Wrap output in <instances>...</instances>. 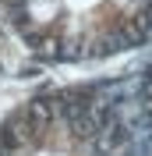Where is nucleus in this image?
<instances>
[{
  "mask_svg": "<svg viewBox=\"0 0 152 156\" xmlns=\"http://www.w3.org/2000/svg\"><path fill=\"white\" fill-rule=\"evenodd\" d=\"M14 36L50 64L106 60L152 39V0H0Z\"/></svg>",
  "mask_w": 152,
  "mask_h": 156,
  "instance_id": "1",
  "label": "nucleus"
}]
</instances>
